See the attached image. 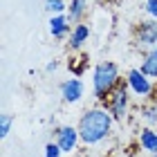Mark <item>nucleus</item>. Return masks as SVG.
Returning <instances> with one entry per match:
<instances>
[{
  "label": "nucleus",
  "mask_w": 157,
  "mask_h": 157,
  "mask_svg": "<svg viewBox=\"0 0 157 157\" xmlns=\"http://www.w3.org/2000/svg\"><path fill=\"white\" fill-rule=\"evenodd\" d=\"M137 141H139V148L148 155L157 153V128H148L144 126L137 135Z\"/></svg>",
  "instance_id": "9d476101"
},
{
  "label": "nucleus",
  "mask_w": 157,
  "mask_h": 157,
  "mask_svg": "<svg viewBox=\"0 0 157 157\" xmlns=\"http://www.w3.org/2000/svg\"><path fill=\"white\" fill-rule=\"evenodd\" d=\"M103 108L112 115L115 121H119V124H124V121H126L128 110H130V88H128L126 78L115 88V92L103 101Z\"/></svg>",
  "instance_id": "7ed1b4c3"
},
{
  "label": "nucleus",
  "mask_w": 157,
  "mask_h": 157,
  "mask_svg": "<svg viewBox=\"0 0 157 157\" xmlns=\"http://www.w3.org/2000/svg\"><path fill=\"white\" fill-rule=\"evenodd\" d=\"M115 119L103 105H94V108L85 110L81 119H78V135H81V144L85 146H99L101 141H105L112 132Z\"/></svg>",
  "instance_id": "f257e3e1"
},
{
  "label": "nucleus",
  "mask_w": 157,
  "mask_h": 157,
  "mask_svg": "<svg viewBox=\"0 0 157 157\" xmlns=\"http://www.w3.org/2000/svg\"><path fill=\"white\" fill-rule=\"evenodd\" d=\"M126 83H128V88H130V92L135 97H139V99H151V94L155 92V83H153V78L151 76H146L144 72H141L139 67H130L126 72Z\"/></svg>",
  "instance_id": "39448f33"
},
{
  "label": "nucleus",
  "mask_w": 157,
  "mask_h": 157,
  "mask_svg": "<svg viewBox=\"0 0 157 157\" xmlns=\"http://www.w3.org/2000/svg\"><path fill=\"white\" fill-rule=\"evenodd\" d=\"M56 67H59V63L52 61V63H47V65H45V72H56Z\"/></svg>",
  "instance_id": "a211bd4d"
},
{
  "label": "nucleus",
  "mask_w": 157,
  "mask_h": 157,
  "mask_svg": "<svg viewBox=\"0 0 157 157\" xmlns=\"http://www.w3.org/2000/svg\"><path fill=\"white\" fill-rule=\"evenodd\" d=\"M59 92H61V99L65 103H78L85 94V83L81 81V76H72V78H65L61 85H59Z\"/></svg>",
  "instance_id": "0eeeda50"
},
{
  "label": "nucleus",
  "mask_w": 157,
  "mask_h": 157,
  "mask_svg": "<svg viewBox=\"0 0 157 157\" xmlns=\"http://www.w3.org/2000/svg\"><path fill=\"white\" fill-rule=\"evenodd\" d=\"M54 141L59 144V148L63 153H74L78 141H81V135H78V128L76 126H59L54 130Z\"/></svg>",
  "instance_id": "423d86ee"
},
{
  "label": "nucleus",
  "mask_w": 157,
  "mask_h": 157,
  "mask_svg": "<svg viewBox=\"0 0 157 157\" xmlns=\"http://www.w3.org/2000/svg\"><path fill=\"white\" fill-rule=\"evenodd\" d=\"M144 11H146L148 18L157 20V0H146V2H144Z\"/></svg>",
  "instance_id": "f3484780"
},
{
  "label": "nucleus",
  "mask_w": 157,
  "mask_h": 157,
  "mask_svg": "<svg viewBox=\"0 0 157 157\" xmlns=\"http://www.w3.org/2000/svg\"><path fill=\"white\" fill-rule=\"evenodd\" d=\"M124 81L121 78V70L115 61H101L97 63L94 70H92V94L99 103H103L108 99L115 88Z\"/></svg>",
  "instance_id": "f03ea898"
},
{
  "label": "nucleus",
  "mask_w": 157,
  "mask_h": 157,
  "mask_svg": "<svg viewBox=\"0 0 157 157\" xmlns=\"http://www.w3.org/2000/svg\"><path fill=\"white\" fill-rule=\"evenodd\" d=\"M151 157H157V153H153V155H151Z\"/></svg>",
  "instance_id": "6ab92c4d"
},
{
  "label": "nucleus",
  "mask_w": 157,
  "mask_h": 157,
  "mask_svg": "<svg viewBox=\"0 0 157 157\" xmlns=\"http://www.w3.org/2000/svg\"><path fill=\"white\" fill-rule=\"evenodd\" d=\"M45 11H49V16H59V13L67 11V2L65 0H45Z\"/></svg>",
  "instance_id": "4468645a"
},
{
  "label": "nucleus",
  "mask_w": 157,
  "mask_h": 157,
  "mask_svg": "<svg viewBox=\"0 0 157 157\" xmlns=\"http://www.w3.org/2000/svg\"><path fill=\"white\" fill-rule=\"evenodd\" d=\"M49 34H52V38L56 40H63L70 36V32H72V23H70V18L65 13H59V16H49Z\"/></svg>",
  "instance_id": "1a4fd4ad"
},
{
  "label": "nucleus",
  "mask_w": 157,
  "mask_h": 157,
  "mask_svg": "<svg viewBox=\"0 0 157 157\" xmlns=\"http://www.w3.org/2000/svg\"><path fill=\"white\" fill-rule=\"evenodd\" d=\"M139 119H141V124H144V126L157 128V103H155V101L141 103V108H139Z\"/></svg>",
  "instance_id": "ddd939ff"
},
{
  "label": "nucleus",
  "mask_w": 157,
  "mask_h": 157,
  "mask_svg": "<svg viewBox=\"0 0 157 157\" xmlns=\"http://www.w3.org/2000/svg\"><path fill=\"white\" fill-rule=\"evenodd\" d=\"M132 40L139 49H153L157 47V20L144 18L132 27Z\"/></svg>",
  "instance_id": "20e7f679"
},
{
  "label": "nucleus",
  "mask_w": 157,
  "mask_h": 157,
  "mask_svg": "<svg viewBox=\"0 0 157 157\" xmlns=\"http://www.w3.org/2000/svg\"><path fill=\"white\" fill-rule=\"evenodd\" d=\"M11 124H13V117H11V115H7V112H2V115H0V137H2V139L9 137V132H11Z\"/></svg>",
  "instance_id": "2eb2a0df"
},
{
  "label": "nucleus",
  "mask_w": 157,
  "mask_h": 157,
  "mask_svg": "<svg viewBox=\"0 0 157 157\" xmlns=\"http://www.w3.org/2000/svg\"><path fill=\"white\" fill-rule=\"evenodd\" d=\"M78 157H88V155H78Z\"/></svg>",
  "instance_id": "aec40b11"
},
{
  "label": "nucleus",
  "mask_w": 157,
  "mask_h": 157,
  "mask_svg": "<svg viewBox=\"0 0 157 157\" xmlns=\"http://www.w3.org/2000/svg\"><path fill=\"white\" fill-rule=\"evenodd\" d=\"M90 34H92V29H90V25L85 23H76V25H72V32H70V36H67V45H70V49H74V52H78L85 43L90 40Z\"/></svg>",
  "instance_id": "6e6552de"
},
{
  "label": "nucleus",
  "mask_w": 157,
  "mask_h": 157,
  "mask_svg": "<svg viewBox=\"0 0 157 157\" xmlns=\"http://www.w3.org/2000/svg\"><path fill=\"white\" fill-rule=\"evenodd\" d=\"M65 16L70 18V23H72V25L83 23L85 16H88V0H70Z\"/></svg>",
  "instance_id": "9b49d317"
},
{
  "label": "nucleus",
  "mask_w": 157,
  "mask_h": 157,
  "mask_svg": "<svg viewBox=\"0 0 157 157\" xmlns=\"http://www.w3.org/2000/svg\"><path fill=\"white\" fill-rule=\"evenodd\" d=\"M63 155V151L59 148V144L56 141H49V144H45V155L43 157H61Z\"/></svg>",
  "instance_id": "dca6fc26"
},
{
  "label": "nucleus",
  "mask_w": 157,
  "mask_h": 157,
  "mask_svg": "<svg viewBox=\"0 0 157 157\" xmlns=\"http://www.w3.org/2000/svg\"><path fill=\"white\" fill-rule=\"evenodd\" d=\"M139 70H141L146 76H151L153 81L157 78V47L146 49V52H144V56H141V63H139Z\"/></svg>",
  "instance_id": "f8f14e48"
}]
</instances>
